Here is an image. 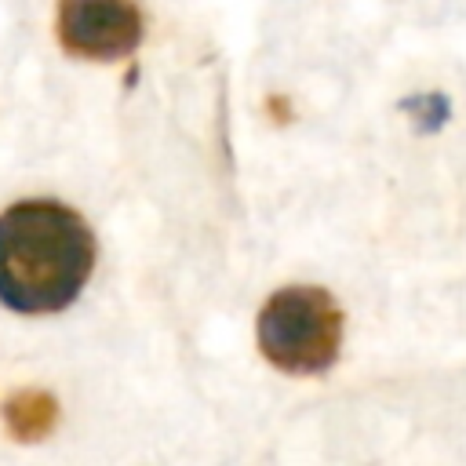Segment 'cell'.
<instances>
[{
    "instance_id": "3",
    "label": "cell",
    "mask_w": 466,
    "mask_h": 466,
    "mask_svg": "<svg viewBox=\"0 0 466 466\" xmlns=\"http://www.w3.org/2000/svg\"><path fill=\"white\" fill-rule=\"evenodd\" d=\"M55 29L73 58L116 62L142 44V11L135 0H58Z\"/></svg>"
},
{
    "instance_id": "2",
    "label": "cell",
    "mask_w": 466,
    "mask_h": 466,
    "mask_svg": "<svg viewBox=\"0 0 466 466\" xmlns=\"http://www.w3.org/2000/svg\"><path fill=\"white\" fill-rule=\"evenodd\" d=\"M255 339L262 357L284 375H320L339 360L342 309L313 284H291L258 309Z\"/></svg>"
},
{
    "instance_id": "5",
    "label": "cell",
    "mask_w": 466,
    "mask_h": 466,
    "mask_svg": "<svg viewBox=\"0 0 466 466\" xmlns=\"http://www.w3.org/2000/svg\"><path fill=\"white\" fill-rule=\"evenodd\" d=\"M400 109L415 120V127H419V131H437V127L448 120V113H451V109H448V98H444V95H437V91H433V95L404 98V102H400Z\"/></svg>"
},
{
    "instance_id": "4",
    "label": "cell",
    "mask_w": 466,
    "mask_h": 466,
    "mask_svg": "<svg viewBox=\"0 0 466 466\" xmlns=\"http://www.w3.org/2000/svg\"><path fill=\"white\" fill-rule=\"evenodd\" d=\"M58 422V400L47 393V390H15L7 400H4V426L15 441L22 444H33V441H44Z\"/></svg>"
},
{
    "instance_id": "1",
    "label": "cell",
    "mask_w": 466,
    "mask_h": 466,
    "mask_svg": "<svg viewBox=\"0 0 466 466\" xmlns=\"http://www.w3.org/2000/svg\"><path fill=\"white\" fill-rule=\"evenodd\" d=\"M95 269L91 226L58 200H18L0 215V302L15 313H58Z\"/></svg>"
}]
</instances>
